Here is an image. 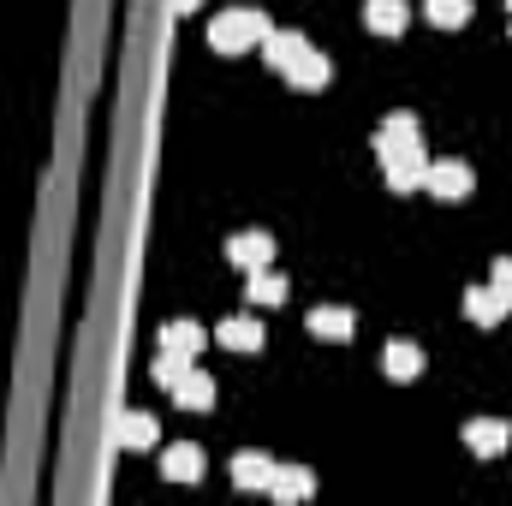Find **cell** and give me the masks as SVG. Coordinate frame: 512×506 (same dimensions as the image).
<instances>
[{
  "mask_svg": "<svg viewBox=\"0 0 512 506\" xmlns=\"http://www.w3.org/2000/svg\"><path fill=\"white\" fill-rule=\"evenodd\" d=\"M376 155H382V173L393 191H417L429 173V155H423V137H417L411 114H387L376 126Z\"/></svg>",
  "mask_w": 512,
  "mask_h": 506,
  "instance_id": "6da1fadb",
  "label": "cell"
},
{
  "mask_svg": "<svg viewBox=\"0 0 512 506\" xmlns=\"http://www.w3.org/2000/svg\"><path fill=\"white\" fill-rule=\"evenodd\" d=\"M310 334H316V340H352V334H358V316L340 310V304H322V310L310 316Z\"/></svg>",
  "mask_w": 512,
  "mask_h": 506,
  "instance_id": "9a60e30c",
  "label": "cell"
},
{
  "mask_svg": "<svg viewBox=\"0 0 512 506\" xmlns=\"http://www.w3.org/2000/svg\"><path fill=\"white\" fill-rule=\"evenodd\" d=\"M423 12H429L435 30H465L477 6H471V0H423Z\"/></svg>",
  "mask_w": 512,
  "mask_h": 506,
  "instance_id": "d6986e66",
  "label": "cell"
},
{
  "mask_svg": "<svg viewBox=\"0 0 512 506\" xmlns=\"http://www.w3.org/2000/svg\"><path fill=\"white\" fill-rule=\"evenodd\" d=\"M268 495L280 506H292V501H304V495H316V477L304 471V465H274V477H268Z\"/></svg>",
  "mask_w": 512,
  "mask_h": 506,
  "instance_id": "8992f818",
  "label": "cell"
},
{
  "mask_svg": "<svg viewBox=\"0 0 512 506\" xmlns=\"http://www.w3.org/2000/svg\"><path fill=\"white\" fill-rule=\"evenodd\" d=\"M215 340H221L227 352H262V322H256V316H227V322L215 328Z\"/></svg>",
  "mask_w": 512,
  "mask_h": 506,
  "instance_id": "7c38bea8",
  "label": "cell"
},
{
  "mask_svg": "<svg viewBox=\"0 0 512 506\" xmlns=\"http://www.w3.org/2000/svg\"><path fill=\"white\" fill-rule=\"evenodd\" d=\"M167 393L179 399V411H209V405H215V381L203 376V370H185Z\"/></svg>",
  "mask_w": 512,
  "mask_h": 506,
  "instance_id": "9c48e42d",
  "label": "cell"
},
{
  "mask_svg": "<svg viewBox=\"0 0 512 506\" xmlns=\"http://www.w3.org/2000/svg\"><path fill=\"white\" fill-rule=\"evenodd\" d=\"M304 48H310V42H304V30H268V36H262V60H268L274 72H286Z\"/></svg>",
  "mask_w": 512,
  "mask_h": 506,
  "instance_id": "30bf717a",
  "label": "cell"
},
{
  "mask_svg": "<svg viewBox=\"0 0 512 506\" xmlns=\"http://www.w3.org/2000/svg\"><path fill=\"white\" fill-rule=\"evenodd\" d=\"M227 256H233L245 274H251V268H268V262H274V239H268V233H233V239H227Z\"/></svg>",
  "mask_w": 512,
  "mask_h": 506,
  "instance_id": "ba28073f",
  "label": "cell"
},
{
  "mask_svg": "<svg viewBox=\"0 0 512 506\" xmlns=\"http://www.w3.org/2000/svg\"><path fill=\"white\" fill-rule=\"evenodd\" d=\"M465 447H471L477 459H501L512 447V423L507 417H471V423H465Z\"/></svg>",
  "mask_w": 512,
  "mask_h": 506,
  "instance_id": "277c9868",
  "label": "cell"
},
{
  "mask_svg": "<svg viewBox=\"0 0 512 506\" xmlns=\"http://www.w3.org/2000/svg\"><path fill=\"white\" fill-rule=\"evenodd\" d=\"M507 6H512V0H507Z\"/></svg>",
  "mask_w": 512,
  "mask_h": 506,
  "instance_id": "cb8c5ba5",
  "label": "cell"
},
{
  "mask_svg": "<svg viewBox=\"0 0 512 506\" xmlns=\"http://www.w3.org/2000/svg\"><path fill=\"white\" fill-rule=\"evenodd\" d=\"M268 30H274V24H268L256 6H227V12L209 18V48H215V54H245V48H262Z\"/></svg>",
  "mask_w": 512,
  "mask_h": 506,
  "instance_id": "7a4b0ae2",
  "label": "cell"
},
{
  "mask_svg": "<svg viewBox=\"0 0 512 506\" xmlns=\"http://www.w3.org/2000/svg\"><path fill=\"white\" fill-rule=\"evenodd\" d=\"M245 298H251V304H280V298H286V280H280L274 268H251V274H245Z\"/></svg>",
  "mask_w": 512,
  "mask_h": 506,
  "instance_id": "ffe728a7",
  "label": "cell"
},
{
  "mask_svg": "<svg viewBox=\"0 0 512 506\" xmlns=\"http://www.w3.org/2000/svg\"><path fill=\"white\" fill-rule=\"evenodd\" d=\"M173 6H179V12H191V6H197V0H173Z\"/></svg>",
  "mask_w": 512,
  "mask_h": 506,
  "instance_id": "603a6c76",
  "label": "cell"
},
{
  "mask_svg": "<svg viewBox=\"0 0 512 506\" xmlns=\"http://www.w3.org/2000/svg\"><path fill=\"white\" fill-rule=\"evenodd\" d=\"M364 24H370L376 36H405L411 6H405V0H364Z\"/></svg>",
  "mask_w": 512,
  "mask_h": 506,
  "instance_id": "52a82bcc",
  "label": "cell"
},
{
  "mask_svg": "<svg viewBox=\"0 0 512 506\" xmlns=\"http://www.w3.org/2000/svg\"><path fill=\"white\" fill-rule=\"evenodd\" d=\"M489 286H495V292L512 304V256H501V262H495V280H489Z\"/></svg>",
  "mask_w": 512,
  "mask_h": 506,
  "instance_id": "7402d4cb",
  "label": "cell"
},
{
  "mask_svg": "<svg viewBox=\"0 0 512 506\" xmlns=\"http://www.w3.org/2000/svg\"><path fill=\"white\" fill-rule=\"evenodd\" d=\"M280 78H286L292 90H310V96H316V90H328L334 66H328V54H322V48H304V54H298V60H292V66H286Z\"/></svg>",
  "mask_w": 512,
  "mask_h": 506,
  "instance_id": "5b68a950",
  "label": "cell"
},
{
  "mask_svg": "<svg viewBox=\"0 0 512 506\" xmlns=\"http://www.w3.org/2000/svg\"><path fill=\"white\" fill-rule=\"evenodd\" d=\"M203 340H209V334H203L197 322H167V328H161V346H167V352H179V358H197V352H203Z\"/></svg>",
  "mask_w": 512,
  "mask_h": 506,
  "instance_id": "e0dca14e",
  "label": "cell"
},
{
  "mask_svg": "<svg viewBox=\"0 0 512 506\" xmlns=\"http://www.w3.org/2000/svg\"><path fill=\"white\" fill-rule=\"evenodd\" d=\"M268 477H274V459L268 453H239L233 459V483L239 489H268Z\"/></svg>",
  "mask_w": 512,
  "mask_h": 506,
  "instance_id": "ac0fdd59",
  "label": "cell"
},
{
  "mask_svg": "<svg viewBox=\"0 0 512 506\" xmlns=\"http://www.w3.org/2000/svg\"><path fill=\"white\" fill-rule=\"evenodd\" d=\"M471 185H477V173H471L465 161H429V173H423V191H435L441 203L471 197Z\"/></svg>",
  "mask_w": 512,
  "mask_h": 506,
  "instance_id": "3957f363",
  "label": "cell"
},
{
  "mask_svg": "<svg viewBox=\"0 0 512 506\" xmlns=\"http://www.w3.org/2000/svg\"><path fill=\"white\" fill-rule=\"evenodd\" d=\"M185 370H191V358H179V352H167V346H161V358H155V381H161V387H173Z\"/></svg>",
  "mask_w": 512,
  "mask_h": 506,
  "instance_id": "44dd1931",
  "label": "cell"
},
{
  "mask_svg": "<svg viewBox=\"0 0 512 506\" xmlns=\"http://www.w3.org/2000/svg\"><path fill=\"white\" fill-rule=\"evenodd\" d=\"M507 310H512V304L501 298V292H495V286H471V292H465V316H471L477 328H495Z\"/></svg>",
  "mask_w": 512,
  "mask_h": 506,
  "instance_id": "4fadbf2b",
  "label": "cell"
},
{
  "mask_svg": "<svg viewBox=\"0 0 512 506\" xmlns=\"http://www.w3.org/2000/svg\"><path fill=\"white\" fill-rule=\"evenodd\" d=\"M161 477H173V483H197V477H203V453H197L191 441H173V447L161 453Z\"/></svg>",
  "mask_w": 512,
  "mask_h": 506,
  "instance_id": "8fae6325",
  "label": "cell"
},
{
  "mask_svg": "<svg viewBox=\"0 0 512 506\" xmlns=\"http://www.w3.org/2000/svg\"><path fill=\"white\" fill-rule=\"evenodd\" d=\"M114 441H120V447H131V453L155 447V417H149V411H126V417L114 423Z\"/></svg>",
  "mask_w": 512,
  "mask_h": 506,
  "instance_id": "2e32d148",
  "label": "cell"
},
{
  "mask_svg": "<svg viewBox=\"0 0 512 506\" xmlns=\"http://www.w3.org/2000/svg\"><path fill=\"white\" fill-rule=\"evenodd\" d=\"M382 370H387V381H417L423 376V352H417L411 340H387Z\"/></svg>",
  "mask_w": 512,
  "mask_h": 506,
  "instance_id": "5bb4252c",
  "label": "cell"
}]
</instances>
